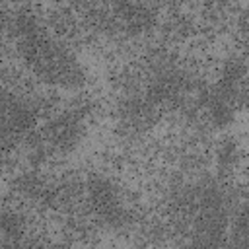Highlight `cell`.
Listing matches in <instances>:
<instances>
[{"label":"cell","instance_id":"2","mask_svg":"<svg viewBox=\"0 0 249 249\" xmlns=\"http://www.w3.org/2000/svg\"><path fill=\"white\" fill-rule=\"evenodd\" d=\"M239 161V148L237 144L228 138L224 140L220 146H218V152H216V165L222 169V171H231Z\"/></svg>","mask_w":249,"mask_h":249},{"label":"cell","instance_id":"1","mask_svg":"<svg viewBox=\"0 0 249 249\" xmlns=\"http://www.w3.org/2000/svg\"><path fill=\"white\" fill-rule=\"evenodd\" d=\"M89 196L93 200L95 210L99 212V216L111 224V226H119L124 224L126 220V206L123 202V196L119 193V189L105 177H95L89 183Z\"/></svg>","mask_w":249,"mask_h":249}]
</instances>
